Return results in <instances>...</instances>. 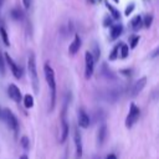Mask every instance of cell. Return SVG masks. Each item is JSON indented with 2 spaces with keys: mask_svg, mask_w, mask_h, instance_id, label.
<instances>
[{
  "mask_svg": "<svg viewBox=\"0 0 159 159\" xmlns=\"http://www.w3.org/2000/svg\"><path fill=\"white\" fill-rule=\"evenodd\" d=\"M43 72H45V78L47 82V86L50 88L51 92V106H50V111L53 109L55 107V102H56V80H55V72L52 70V67L48 63H45L43 66Z\"/></svg>",
  "mask_w": 159,
  "mask_h": 159,
  "instance_id": "cell-1",
  "label": "cell"
},
{
  "mask_svg": "<svg viewBox=\"0 0 159 159\" xmlns=\"http://www.w3.org/2000/svg\"><path fill=\"white\" fill-rule=\"evenodd\" d=\"M27 70H29L30 80H31V82H32L34 91L37 92V91H39V77H37V70H36V62H35V56H34V53H30V56H29Z\"/></svg>",
  "mask_w": 159,
  "mask_h": 159,
  "instance_id": "cell-2",
  "label": "cell"
},
{
  "mask_svg": "<svg viewBox=\"0 0 159 159\" xmlns=\"http://www.w3.org/2000/svg\"><path fill=\"white\" fill-rule=\"evenodd\" d=\"M139 117H140V109H139V107L135 106V103L132 102L130 106H129V113H128V116L125 118V127L127 128H132L137 123Z\"/></svg>",
  "mask_w": 159,
  "mask_h": 159,
  "instance_id": "cell-3",
  "label": "cell"
},
{
  "mask_svg": "<svg viewBox=\"0 0 159 159\" xmlns=\"http://www.w3.org/2000/svg\"><path fill=\"white\" fill-rule=\"evenodd\" d=\"M2 120L6 122L7 127H9L11 130H14L15 133L17 132V129H19V122H17L15 114H14L10 109H7V108L2 109Z\"/></svg>",
  "mask_w": 159,
  "mask_h": 159,
  "instance_id": "cell-4",
  "label": "cell"
},
{
  "mask_svg": "<svg viewBox=\"0 0 159 159\" xmlns=\"http://www.w3.org/2000/svg\"><path fill=\"white\" fill-rule=\"evenodd\" d=\"M93 70H94V60L93 56L89 51H87L84 53V77L87 80H89L93 75Z\"/></svg>",
  "mask_w": 159,
  "mask_h": 159,
  "instance_id": "cell-5",
  "label": "cell"
},
{
  "mask_svg": "<svg viewBox=\"0 0 159 159\" xmlns=\"http://www.w3.org/2000/svg\"><path fill=\"white\" fill-rule=\"evenodd\" d=\"M68 137V124L66 120V104L63 106L62 113H61V137H60V142L63 143Z\"/></svg>",
  "mask_w": 159,
  "mask_h": 159,
  "instance_id": "cell-6",
  "label": "cell"
},
{
  "mask_svg": "<svg viewBox=\"0 0 159 159\" xmlns=\"http://www.w3.org/2000/svg\"><path fill=\"white\" fill-rule=\"evenodd\" d=\"M120 94H122V89L120 88H112V89H107L103 94H102V97H103V99H106L107 102H116L117 99H119V97H120Z\"/></svg>",
  "mask_w": 159,
  "mask_h": 159,
  "instance_id": "cell-7",
  "label": "cell"
},
{
  "mask_svg": "<svg viewBox=\"0 0 159 159\" xmlns=\"http://www.w3.org/2000/svg\"><path fill=\"white\" fill-rule=\"evenodd\" d=\"M7 94H9L10 98H11L14 102H16V103H19L20 101H22L21 92H20L19 87H17L16 84H14V83H10V84H9V87H7Z\"/></svg>",
  "mask_w": 159,
  "mask_h": 159,
  "instance_id": "cell-8",
  "label": "cell"
},
{
  "mask_svg": "<svg viewBox=\"0 0 159 159\" xmlns=\"http://www.w3.org/2000/svg\"><path fill=\"white\" fill-rule=\"evenodd\" d=\"M145 84H147V77H142V78H139V80L132 86V88H130V91H129L130 96H132V97H135L137 94H139V93L142 92V89L144 88Z\"/></svg>",
  "mask_w": 159,
  "mask_h": 159,
  "instance_id": "cell-9",
  "label": "cell"
},
{
  "mask_svg": "<svg viewBox=\"0 0 159 159\" xmlns=\"http://www.w3.org/2000/svg\"><path fill=\"white\" fill-rule=\"evenodd\" d=\"M5 60H6V62H7V65H9V67H10V70H11V72H12V75H14V77H16V78H20L21 77V70H20V67L15 63V61L10 57V55L6 52L5 53Z\"/></svg>",
  "mask_w": 159,
  "mask_h": 159,
  "instance_id": "cell-10",
  "label": "cell"
},
{
  "mask_svg": "<svg viewBox=\"0 0 159 159\" xmlns=\"http://www.w3.org/2000/svg\"><path fill=\"white\" fill-rule=\"evenodd\" d=\"M75 145H76V157L77 159L82 158V153H83V147H82V138L81 134L78 132V129H75Z\"/></svg>",
  "mask_w": 159,
  "mask_h": 159,
  "instance_id": "cell-11",
  "label": "cell"
},
{
  "mask_svg": "<svg viewBox=\"0 0 159 159\" xmlns=\"http://www.w3.org/2000/svg\"><path fill=\"white\" fill-rule=\"evenodd\" d=\"M77 117H78V124H80V127H82V128H87V127L89 125L91 119H89V116L84 112V109L80 108L78 112H77Z\"/></svg>",
  "mask_w": 159,
  "mask_h": 159,
  "instance_id": "cell-12",
  "label": "cell"
},
{
  "mask_svg": "<svg viewBox=\"0 0 159 159\" xmlns=\"http://www.w3.org/2000/svg\"><path fill=\"white\" fill-rule=\"evenodd\" d=\"M81 37L78 36V35H75V39H73V41L71 42V45H70V47H68V52L71 53V55H75V53H77L78 52V50H80V47H81Z\"/></svg>",
  "mask_w": 159,
  "mask_h": 159,
  "instance_id": "cell-13",
  "label": "cell"
},
{
  "mask_svg": "<svg viewBox=\"0 0 159 159\" xmlns=\"http://www.w3.org/2000/svg\"><path fill=\"white\" fill-rule=\"evenodd\" d=\"M106 134H107V127H106V124H102L99 127V129H98V133H97V143L99 145H102L104 143Z\"/></svg>",
  "mask_w": 159,
  "mask_h": 159,
  "instance_id": "cell-14",
  "label": "cell"
},
{
  "mask_svg": "<svg viewBox=\"0 0 159 159\" xmlns=\"http://www.w3.org/2000/svg\"><path fill=\"white\" fill-rule=\"evenodd\" d=\"M122 31H123V26L120 24L113 25L111 27V40H116L117 37H119V35L122 34Z\"/></svg>",
  "mask_w": 159,
  "mask_h": 159,
  "instance_id": "cell-15",
  "label": "cell"
},
{
  "mask_svg": "<svg viewBox=\"0 0 159 159\" xmlns=\"http://www.w3.org/2000/svg\"><path fill=\"white\" fill-rule=\"evenodd\" d=\"M130 26H132V29H133L134 31L140 30L142 26H143V20H142V17H140L139 15L134 16V17L132 19V21H130Z\"/></svg>",
  "mask_w": 159,
  "mask_h": 159,
  "instance_id": "cell-16",
  "label": "cell"
},
{
  "mask_svg": "<svg viewBox=\"0 0 159 159\" xmlns=\"http://www.w3.org/2000/svg\"><path fill=\"white\" fill-rule=\"evenodd\" d=\"M104 4H106V6H107V9L109 10L111 15L113 16V19H116V20H119V19H120V12H119V11H118L116 7H113V6H112V5H111L108 1H106Z\"/></svg>",
  "mask_w": 159,
  "mask_h": 159,
  "instance_id": "cell-17",
  "label": "cell"
},
{
  "mask_svg": "<svg viewBox=\"0 0 159 159\" xmlns=\"http://www.w3.org/2000/svg\"><path fill=\"white\" fill-rule=\"evenodd\" d=\"M22 101H24V106H25V108L30 109V108L34 107V97H32L31 94H25L24 98H22Z\"/></svg>",
  "mask_w": 159,
  "mask_h": 159,
  "instance_id": "cell-18",
  "label": "cell"
},
{
  "mask_svg": "<svg viewBox=\"0 0 159 159\" xmlns=\"http://www.w3.org/2000/svg\"><path fill=\"white\" fill-rule=\"evenodd\" d=\"M119 46H120V43H118V45H116L114 47H113V50H112V52L109 53V61H114L118 56H119Z\"/></svg>",
  "mask_w": 159,
  "mask_h": 159,
  "instance_id": "cell-19",
  "label": "cell"
},
{
  "mask_svg": "<svg viewBox=\"0 0 159 159\" xmlns=\"http://www.w3.org/2000/svg\"><path fill=\"white\" fill-rule=\"evenodd\" d=\"M0 35H1V39H2V42L5 43V46H9L10 45L9 36H7V32H6L5 27H2V26H0Z\"/></svg>",
  "mask_w": 159,
  "mask_h": 159,
  "instance_id": "cell-20",
  "label": "cell"
},
{
  "mask_svg": "<svg viewBox=\"0 0 159 159\" xmlns=\"http://www.w3.org/2000/svg\"><path fill=\"white\" fill-rule=\"evenodd\" d=\"M10 14H11V17L15 19V20H21V19H22V11H21L20 9H17V7L12 9Z\"/></svg>",
  "mask_w": 159,
  "mask_h": 159,
  "instance_id": "cell-21",
  "label": "cell"
},
{
  "mask_svg": "<svg viewBox=\"0 0 159 159\" xmlns=\"http://www.w3.org/2000/svg\"><path fill=\"white\" fill-rule=\"evenodd\" d=\"M119 52H120V57H122V58H125V57L128 56L129 47H128L125 43H120V46H119Z\"/></svg>",
  "mask_w": 159,
  "mask_h": 159,
  "instance_id": "cell-22",
  "label": "cell"
},
{
  "mask_svg": "<svg viewBox=\"0 0 159 159\" xmlns=\"http://www.w3.org/2000/svg\"><path fill=\"white\" fill-rule=\"evenodd\" d=\"M91 53H92V52H91ZM92 56H93V60H94V62L99 60V56H101V51H99V48H98V46H97L96 43H94V46H93V53H92Z\"/></svg>",
  "mask_w": 159,
  "mask_h": 159,
  "instance_id": "cell-23",
  "label": "cell"
},
{
  "mask_svg": "<svg viewBox=\"0 0 159 159\" xmlns=\"http://www.w3.org/2000/svg\"><path fill=\"white\" fill-rule=\"evenodd\" d=\"M21 145H22V148H24L25 150H27V149L30 148V139H29L27 137H22V138H21Z\"/></svg>",
  "mask_w": 159,
  "mask_h": 159,
  "instance_id": "cell-24",
  "label": "cell"
},
{
  "mask_svg": "<svg viewBox=\"0 0 159 159\" xmlns=\"http://www.w3.org/2000/svg\"><path fill=\"white\" fill-rule=\"evenodd\" d=\"M152 21H153V16H152V15H145V17H144V20H143V25H144L145 27H149V26L152 25Z\"/></svg>",
  "mask_w": 159,
  "mask_h": 159,
  "instance_id": "cell-25",
  "label": "cell"
},
{
  "mask_svg": "<svg viewBox=\"0 0 159 159\" xmlns=\"http://www.w3.org/2000/svg\"><path fill=\"white\" fill-rule=\"evenodd\" d=\"M0 73H1V75L5 73V63H4V58H2L1 51H0Z\"/></svg>",
  "mask_w": 159,
  "mask_h": 159,
  "instance_id": "cell-26",
  "label": "cell"
},
{
  "mask_svg": "<svg viewBox=\"0 0 159 159\" xmlns=\"http://www.w3.org/2000/svg\"><path fill=\"white\" fill-rule=\"evenodd\" d=\"M138 41H139V36H133V37L130 39V48H134V47L137 46Z\"/></svg>",
  "mask_w": 159,
  "mask_h": 159,
  "instance_id": "cell-27",
  "label": "cell"
},
{
  "mask_svg": "<svg viewBox=\"0 0 159 159\" xmlns=\"http://www.w3.org/2000/svg\"><path fill=\"white\" fill-rule=\"evenodd\" d=\"M133 10H134V4H130V5H128V6L125 7V11H124V14H125V15H130Z\"/></svg>",
  "mask_w": 159,
  "mask_h": 159,
  "instance_id": "cell-28",
  "label": "cell"
},
{
  "mask_svg": "<svg viewBox=\"0 0 159 159\" xmlns=\"http://www.w3.org/2000/svg\"><path fill=\"white\" fill-rule=\"evenodd\" d=\"M22 4H24V7L25 9H29L30 7V4H31V0H22Z\"/></svg>",
  "mask_w": 159,
  "mask_h": 159,
  "instance_id": "cell-29",
  "label": "cell"
},
{
  "mask_svg": "<svg viewBox=\"0 0 159 159\" xmlns=\"http://www.w3.org/2000/svg\"><path fill=\"white\" fill-rule=\"evenodd\" d=\"M111 24H112V20H111L109 17H106V19H104V22H103V25H104V26H109Z\"/></svg>",
  "mask_w": 159,
  "mask_h": 159,
  "instance_id": "cell-30",
  "label": "cell"
},
{
  "mask_svg": "<svg viewBox=\"0 0 159 159\" xmlns=\"http://www.w3.org/2000/svg\"><path fill=\"white\" fill-rule=\"evenodd\" d=\"M106 159H117V157H116V154H108L106 157Z\"/></svg>",
  "mask_w": 159,
  "mask_h": 159,
  "instance_id": "cell-31",
  "label": "cell"
},
{
  "mask_svg": "<svg viewBox=\"0 0 159 159\" xmlns=\"http://www.w3.org/2000/svg\"><path fill=\"white\" fill-rule=\"evenodd\" d=\"M20 159H29V158H27V155H21Z\"/></svg>",
  "mask_w": 159,
  "mask_h": 159,
  "instance_id": "cell-32",
  "label": "cell"
},
{
  "mask_svg": "<svg viewBox=\"0 0 159 159\" xmlns=\"http://www.w3.org/2000/svg\"><path fill=\"white\" fill-rule=\"evenodd\" d=\"M0 119H2V109L0 108Z\"/></svg>",
  "mask_w": 159,
  "mask_h": 159,
  "instance_id": "cell-33",
  "label": "cell"
},
{
  "mask_svg": "<svg viewBox=\"0 0 159 159\" xmlns=\"http://www.w3.org/2000/svg\"><path fill=\"white\" fill-rule=\"evenodd\" d=\"M114 1H116V2H118V1H119V0H114Z\"/></svg>",
  "mask_w": 159,
  "mask_h": 159,
  "instance_id": "cell-34",
  "label": "cell"
}]
</instances>
